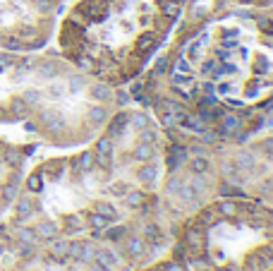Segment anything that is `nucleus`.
I'll list each match as a JSON object with an SVG mask.
<instances>
[{
    "label": "nucleus",
    "mask_w": 273,
    "mask_h": 271,
    "mask_svg": "<svg viewBox=\"0 0 273 271\" xmlns=\"http://www.w3.org/2000/svg\"><path fill=\"white\" fill-rule=\"evenodd\" d=\"M242 127V118L237 113H230V110H223L218 115V127H216V137H230L235 132H240Z\"/></svg>",
    "instance_id": "f257e3e1"
},
{
    "label": "nucleus",
    "mask_w": 273,
    "mask_h": 271,
    "mask_svg": "<svg viewBox=\"0 0 273 271\" xmlns=\"http://www.w3.org/2000/svg\"><path fill=\"white\" fill-rule=\"evenodd\" d=\"M130 125V113H125V110H120V113H115L113 118L108 120V127H106V135L110 139H117V137L125 132V127Z\"/></svg>",
    "instance_id": "f03ea898"
},
{
    "label": "nucleus",
    "mask_w": 273,
    "mask_h": 271,
    "mask_svg": "<svg viewBox=\"0 0 273 271\" xmlns=\"http://www.w3.org/2000/svg\"><path fill=\"white\" fill-rule=\"evenodd\" d=\"M106 245V243H103ZM94 262L96 264H101V267H108V269H113V267H117L120 264V254L113 250V247H96V254H94Z\"/></svg>",
    "instance_id": "7ed1b4c3"
},
{
    "label": "nucleus",
    "mask_w": 273,
    "mask_h": 271,
    "mask_svg": "<svg viewBox=\"0 0 273 271\" xmlns=\"http://www.w3.org/2000/svg\"><path fill=\"white\" fill-rule=\"evenodd\" d=\"M122 247H125V252H127L130 259H139V257L146 252V240H144L141 235H127V238L122 240Z\"/></svg>",
    "instance_id": "20e7f679"
},
{
    "label": "nucleus",
    "mask_w": 273,
    "mask_h": 271,
    "mask_svg": "<svg viewBox=\"0 0 273 271\" xmlns=\"http://www.w3.org/2000/svg\"><path fill=\"white\" fill-rule=\"evenodd\" d=\"M136 180L141 183V185H154L156 180H158V166L156 163H141L139 168H136Z\"/></svg>",
    "instance_id": "39448f33"
},
{
    "label": "nucleus",
    "mask_w": 273,
    "mask_h": 271,
    "mask_svg": "<svg viewBox=\"0 0 273 271\" xmlns=\"http://www.w3.org/2000/svg\"><path fill=\"white\" fill-rule=\"evenodd\" d=\"M89 96H91L96 104H106V101L113 99V86L106 84V82H96V84L89 86Z\"/></svg>",
    "instance_id": "423d86ee"
},
{
    "label": "nucleus",
    "mask_w": 273,
    "mask_h": 271,
    "mask_svg": "<svg viewBox=\"0 0 273 271\" xmlns=\"http://www.w3.org/2000/svg\"><path fill=\"white\" fill-rule=\"evenodd\" d=\"M156 110H158V113H170V115H175L177 120L185 118V113H187L185 106H180V104L173 101V99H158V101H156Z\"/></svg>",
    "instance_id": "0eeeda50"
},
{
    "label": "nucleus",
    "mask_w": 273,
    "mask_h": 271,
    "mask_svg": "<svg viewBox=\"0 0 273 271\" xmlns=\"http://www.w3.org/2000/svg\"><path fill=\"white\" fill-rule=\"evenodd\" d=\"M108 110H106V104H96V106H91V108H86V120L91 123V125H103V123H108Z\"/></svg>",
    "instance_id": "6e6552de"
},
{
    "label": "nucleus",
    "mask_w": 273,
    "mask_h": 271,
    "mask_svg": "<svg viewBox=\"0 0 273 271\" xmlns=\"http://www.w3.org/2000/svg\"><path fill=\"white\" fill-rule=\"evenodd\" d=\"M156 156V149H154V144H146V142H139L135 149H132V159L139 163H146L151 161Z\"/></svg>",
    "instance_id": "1a4fd4ad"
},
{
    "label": "nucleus",
    "mask_w": 273,
    "mask_h": 271,
    "mask_svg": "<svg viewBox=\"0 0 273 271\" xmlns=\"http://www.w3.org/2000/svg\"><path fill=\"white\" fill-rule=\"evenodd\" d=\"M122 202H125L127 209L136 211V209H141V207L146 204V192L144 190H130L125 197H122Z\"/></svg>",
    "instance_id": "9d476101"
},
{
    "label": "nucleus",
    "mask_w": 273,
    "mask_h": 271,
    "mask_svg": "<svg viewBox=\"0 0 273 271\" xmlns=\"http://www.w3.org/2000/svg\"><path fill=\"white\" fill-rule=\"evenodd\" d=\"M233 163L237 166V170H240V173H252V170L256 168V159H254L249 151H240V154L233 159Z\"/></svg>",
    "instance_id": "9b49d317"
},
{
    "label": "nucleus",
    "mask_w": 273,
    "mask_h": 271,
    "mask_svg": "<svg viewBox=\"0 0 273 271\" xmlns=\"http://www.w3.org/2000/svg\"><path fill=\"white\" fill-rule=\"evenodd\" d=\"M94 211L96 214H101V216L106 218L108 223H115V221H120V211L110 204V202H96V207H94Z\"/></svg>",
    "instance_id": "f8f14e48"
},
{
    "label": "nucleus",
    "mask_w": 273,
    "mask_h": 271,
    "mask_svg": "<svg viewBox=\"0 0 273 271\" xmlns=\"http://www.w3.org/2000/svg\"><path fill=\"white\" fill-rule=\"evenodd\" d=\"M214 211L218 214V216H223V218H233V216H237V204L233 202V199H220L218 204L214 207Z\"/></svg>",
    "instance_id": "ddd939ff"
},
{
    "label": "nucleus",
    "mask_w": 273,
    "mask_h": 271,
    "mask_svg": "<svg viewBox=\"0 0 273 271\" xmlns=\"http://www.w3.org/2000/svg\"><path fill=\"white\" fill-rule=\"evenodd\" d=\"M130 230L125 228V226H108L101 235H103V243L108 240V243H120V240H125V235H127Z\"/></svg>",
    "instance_id": "4468645a"
},
{
    "label": "nucleus",
    "mask_w": 273,
    "mask_h": 271,
    "mask_svg": "<svg viewBox=\"0 0 273 271\" xmlns=\"http://www.w3.org/2000/svg\"><path fill=\"white\" fill-rule=\"evenodd\" d=\"M192 188V192L196 194V199L201 197V194H206V190H209V180H206V175H196V173H192L190 183H187Z\"/></svg>",
    "instance_id": "2eb2a0df"
},
{
    "label": "nucleus",
    "mask_w": 273,
    "mask_h": 271,
    "mask_svg": "<svg viewBox=\"0 0 273 271\" xmlns=\"http://www.w3.org/2000/svg\"><path fill=\"white\" fill-rule=\"evenodd\" d=\"M158 7H161L165 20H177L180 17V2L177 0H161Z\"/></svg>",
    "instance_id": "dca6fc26"
},
{
    "label": "nucleus",
    "mask_w": 273,
    "mask_h": 271,
    "mask_svg": "<svg viewBox=\"0 0 273 271\" xmlns=\"http://www.w3.org/2000/svg\"><path fill=\"white\" fill-rule=\"evenodd\" d=\"M187 166H190L192 173H196V175H206V173L211 170V163H209L206 156H192Z\"/></svg>",
    "instance_id": "f3484780"
},
{
    "label": "nucleus",
    "mask_w": 273,
    "mask_h": 271,
    "mask_svg": "<svg viewBox=\"0 0 273 271\" xmlns=\"http://www.w3.org/2000/svg\"><path fill=\"white\" fill-rule=\"evenodd\" d=\"M77 161H79V168H82L84 173H89V170H94L96 168V151H82L79 156H77Z\"/></svg>",
    "instance_id": "a211bd4d"
},
{
    "label": "nucleus",
    "mask_w": 273,
    "mask_h": 271,
    "mask_svg": "<svg viewBox=\"0 0 273 271\" xmlns=\"http://www.w3.org/2000/svg\"><path fill=\"white\" fill-rule=\"evenodd\" d=\"M86 226L91 228V230H106L110 223L106 218L101 216V214H96V211H91V214H86Z\"/></svg>",
    "instance_id": "6ab92c4d"
},
{
    "label": "nucleus",
    "mask_w": 273,
    "mask_h": 271,
    "mask_svg": "<svg viewBox=\"0 0 273 271\" xmlns=\"http://www.w3.org/2000/svg\"><path fill=\"white\" fill-rule=\"evenodd\" d=\"M65 89H67L70 94H79V91L86 89V77H82V75H72V77H67Z\"/></svg>",
    "instance_id": "aec40b11"
},
{
    "label": "nucleus",
    "mask_w": 273,
    "mask_h": 271,
    "mask_svg": "<svg viewBox=\"0 0 273 271\" xmlns=\"http://www.w3.org/2000/svg\"><path fill=\"white\" fill-rule=\"evenodd\" d=\"M156 46V34L154 31H146V34H141L139 39H136V51H151Z\"/></svg>",
    "instance_id": "412c9836"
},
{
    "label": "nucleus",
    "mask_w": 273,
    "mask_h": 271,
    "mask_svg": "<svg viewBox=\"0 0 273 271\" xmlns=\"http://www.w3.org/2000/svg\"><path fill=\"white\" fill-rule=\"evenodd\" d=\"M170 75H192V63L182 55V58H175L173 67H170Z\"/></svg>",
    "instance_id": "4be33fe9"
},
{
    "label": "nucleus",
    "mask_w": 273,
    "mask_h": 271,
    "mask_svg": "<svg viewBox=\"0 0 273 271\" xmlns=\"http://www.w3.org/2000/svg\"><path fill=\"white\" fill-rule=\"evenodd\" d=\"M39 235H41V238L53 240V238H58V235H60V228L55 226L53 221H43V223L39 226Z\"/></svg>",
    "instance_id": "5701e85b"
},
{
    "label": "nucleus",
    "mask_w": 273,
    "mask_h": 271,
    "mask_svg": "<svg viewBox=\"0 0 273 271\" xmlns=\"http://www.w3.org/2000/svg\"><path fill=\"white\" fill-rule=\"evenodd\" d=\"M43 123L48 125V130H62V115L55 110H46L43 113Z\"/></svg>",
    "instance_id": "b1692460"
},
{
    "label": "nucleus",
    "mask_w": 273,
    "mask_h": 271,
    "mask_svg": "<svg viewBox=\"0 0 273 271\" xmlns=\"http://www.w3.org/2000/svg\"><path fill=\"white\" fill-rule=\"evenodd\" d=\"M158 235H161V228L156 223H144L141 226V238L144 240H156Z\"/></svg>",
    "instance_id": "393cba45"
},
{
    "label": "nucleus",
    "mask_w": 273,
    "mask_h": 271,
    "mask_svg": "<svg viewBox=\"0 0 273 271\" xmlns=\"http://www.w3.org/2000/svg\"><path fill=\"white\" fill-rule=\"evenodd\" d=\"M108 192L113 194V197H125V194L130 192V183H125V180H115V183L108 188Z\"/></svg>",
    "instance_id": "a878e982"
},
{
    "label": "nucleus",
    "mask_w": 273,
    "mask_h": 271,
    "mask_svg": "<svg viewBox=\"0 0 273 271\" xmlns=\"http://www.w3.org/2000/svg\"><path fill=\"white\" fill-rule=\"evenodd\" d=\"M130 125L139 132V130H144V127L149 125V118H146L144 113H130Z\"/></svg>",
    "instance_id": "bb28decb"
},
{
    "label": "nucleus",
    "mask_w": 273,
    "mask_h": 271,
    "mask_svg": "<svg viewBox=\"0 0 273 271\" xmlns=\"http://www.w3.org/2000/svg\"><path fill=\"white\" fill-rule=\"evenodd\" d=\"M180 185H182V178L177 173H170V178L165 183V194H175V192L180 190Z\"/></svg>",
    "instance_id": "cd10ccee"
},
{
    "label": "nucleus",
    "mask_w": 273,
    "mask_h": 271,
    "mask_svg": "<svg viewBox=\"0 0 273 271\" xmlns=\"http://www.w3.org/2000/svg\"><path fill=\"white\" fill-rule=\"evenodd\" d=\"M94 254H96V247H94V243H82V254H79V262L91 264V262H94Z\"/></svg>",
    "instance_id": "c85d7f7f"
},
{
    "label": "nucleus",
    "mask_w": 273,
    "mask_h": 271,
    "mask_svg": "<svg viewBox=\"0 0 273 271\" xmlns=\"http://www.w3.org/2000/svg\"><path fill=\"white\" fill-rule=\"evenodd\" d=\"M96 154H113V139H110L108 135L98 137V142H96Z\"/></svg>",
    "instance_id": "c756f323"
},
{
    "label": "nucleus",
    "mask_w": 273,
    "mask_h": 271,
    "mask_svg": "<svg viewBox=\"0 0 273 271\" xmlns=\"http://www.w3.org/2000/svg\"><path fill=\"white\" fill-rule=\"evenodd\" d=\"M27 188H29V192H41L43 190V178L39 173H31L27 178Z\"/></svg>",
    "instance_id": "7c9ffc66"
},
{
    "label": "nucleus",
    "mask_w": 273,
    "mask_h": 271,
    "mask_svg": "<svg viewBox=\"0 0 273 271\" xmlns=\"http://www.w3.org/2000/svg\"><path fill=\"white\" fill-rule=\"evenodd\" d=\"M58 75V67H55L53 63H41L39 65V77H43V80H51Z\"/></svg>",
    "instance_id": "2f4dec72"
},
{
    "label": "nucleus",
    "mask_w": 273,
    "mask_h": 271,
    "mask_svg": "<svg viewBox=\"0 0 273 271\" xmlns=\"http://www.w3.org/2000/svg\"><path fill=\"white\" fill-rule=\"evenodd\" d=\"M67 247H70V243L58 240V243H53V247H51V254H53L55 259H62V257H67Z\"/></svg>",
    "instance_id": "473e14b6"
},
{
    "label": "nucleus",
    "mask_w": 273,
    "mask_h": 271,
    "mask_svg": "<svg viewBox=\"0 0 273 271\" xmlns=\"http://www.w3.org/2000/svg\"><path fill=\"white\" fill-rule=\"evenodd\" d=\"M175 194H177L182 202H196V194L192 192V188L187 185V183H182V185H180V190L175 192Z\"/></svg>",
    "instance_id": "72a5a7b5"
},
{
    "label": "nucleus",
    "mask_w": 273,
    "mask_h": 271,
    "mask_svg": "<svg viewBox=\"0 0 273 271\" xmlns=\"http://www.w3.org/2000/svg\"><path fill=\"white\" fill-rule=\"evenodd\" d=\"M256 27L261 29L264 34H271V36H273V20H271V17L259 15V17H256Z\"/></svg>",
    "instance_id": "f704fd0d"
},
{
    "label": "nucleus",
    "mask_w": 273,
    "mask_h": 271,
    "mask_svg": "<svg viewBox=\"0 0 273 271\" xmlns=\"http://www.w3.org/2000/svg\"><path fill=\"white\" fill-rule=\"evenodd\" d=\"M12 110L20 115V118H24L29 113V104L24 101V99H12Z\"/></svg>",
    "instance_id": "c9c22d12"
},
{
    "label": "nucleus",
    "mask_w": 273,
    "mask_h": 271,
    "mask_svg": "<svg viewBox=\"0 0 273 271\" xmlns=\"http://www.w3.org/2000/svg\"><path fill=\"white\" fill-rule=\"evenodd\" d=\"M65 223H70V230H82V214H67Z\"/></svg>",
    "instance_id": "e433bc0d"
},
{
    "label": "nucleus",
    "mask_w": 273,
    "mask_h": 271,
    "mask_svg": "<svg viewBox=\"0 0 273 271\" xmlns=\"http://www.w3.org/2000/svg\"><path fill=\"white\" fill-rule=\"evenodd\" d=\"M168 67H170V58H168V55H161V58L156 60L154 75H163V72H168Z\"/></svg>",
    "instance_id": "4c0bfd02"
},
{
    "label": "nucleus",
    "mask_w": 273,
    "mask_h": 271,
    "mask_svg": "<svg viewBox=\"0 0 273 271\" xmlns=\"http://www.w3.org/2000/svg\"><path fill=\"white\" fill-rule=\"evenodd\" d=\"M113 96H115V104L122 108V106H127L130 101H132V94L130 91H113Z\"/></svg>",
    "instance_id": "58836bf2"
},
{
    "label": "nucleus",
    "mask_w": 273,
    "mask_h": 271,
    "mask_svg": "<svg viewBox=\"0 0 273 271\" xmlns=\"http://www.w3.org/2000/svg\"><path fill=\"white\" fill-rule=\"evenodd\" d=\"M75 63L82 67V70H86V72H91V70H96V65H94V60L89 58V55H79V58H75Z\"/></svg>",
    "instance_id": "ea45409f"
},
{
    "label": "nucleus",
    "mask_w": 273,
    "mask_h": 271,
    "mask_svg": "<svg viewBox=\"0 0 273 271\" xmlns=\"http://www.w3.org/2000/svg\"><path fill=\"white\" fill-rule=\"evenodd\" d=\"M158 120H161V125L168 127V130H173V127L177 125V118H175V115H170V113H158Z\"/></svg>",
    "instance_id": "a19ab883"
},
{
    "label": "nucleus",
    "mask_w": 273,
    "mask_h": 271,
    "mask_svg": "<svg viewBox=\"0 0 273 271\" xmlns=\"http://www.w3.org/2000/svg\"><path fill=\"white\" fill-rule=\"evenodd\" d=\"M5 161L10 163V166H20L22 156H20V151H17V149H7V151H5Z\"/></svg>",
    "instance_id": "79ce46f5"
},
{
    "label": "nucleus",
    "mask_w": 273,
    "mask_h": 271,
    "mask_svg": "<svg viewBox=\"0 0 273 271\" xmlns=\"http://www.w3.org/2000/svg\"><path fill=\"white\" fill-rule=\"evenodd\" d=\"M24 101H27L29 106H36V104H41V94L36 89H29L27 94H24Z\"/></svg>",
    "instance_id": "37998d69"
},
{
    "label": "nucleus",
    "mask_w": 273,
    "mask_h": 271,
    "mask_svg": "<svg viewBox=\"0 0 273 271\" xmlns=\"http://www.w3.org/2000/svg\"><path fill=\"white\" fill-rule=\"evenodd\" d=\"M170 91H173L177 99H182V101H192V94H190V91H187V89H180L177 84H173V86H170Z\"/></svg>",
    "instance_id": "c03bdc74"
},
{
    "label": "nucleus",
    "mask_w": 273,
    "mask_h": 271,
    "mask_svg": "<svg viewBox=\"0 0 273 271\" xmlns=\"http://www.w3.org/2000/svg\"><path fill=\"white\" fill-rule=\"evenodd\" d=\"M259 149L266 154V156H273V137H266V139H261L259 142Z\"/></svg>",
    "instance_id": "a18cd8bd"
},
{
    "label": "nucleus",
    "mask_w": 273,
    "mask_h": 271,
    "mask_svg": "<svg viewBox=\"0 0 273 271\" xmlns=\"http://www.w3.org/2000/svg\"><path fill=\"white\" fill-rule=\"evenodd\" d=\"M233 91V82H218L216 84V94H220V96H228Z\"/></svg>",
    "instance_id": "49530a36"
},
{
    "label": "nucleus",
    "mask_w": 273,
    "mask_h": 271,
    "mask_svg": "<svg viewBox=\"0 0 273 271\" xmlns=\"http://www.w3.org/2000/svg\"><path fill=\"white\" fill-rule=\"evenodd\" d=\"M12 65H15V58L12 55H0V72H7Z\"/></svg>",
    "instance_id": "de8ad7c7"
},
{
    "label": "nucleus",
    "mask_w": 273,
    "mask_h": 271,
    "mask_svg": "<svg viewBox=\"0 0 273 271\" xmlns=\"http://www.w3.org/2000/svg\"><path fill=\"white\" fill-rule=\"evenodd\" d=\"M199 223H201L204 228H206V226H211V223H214V211H211V209H206L204 214H199ZM201 226H199V228H201Z\"/></svg>",
    "instance_id": "09e8293b"
},
{
    "label": "nucleus",
    "mask_w": 273,
    "mask_h": 271,
    "mask_svg": "<svg viewBox=\"0 0 273 271\" xmlns=\"http://www.w3.org/2000/svg\"><path fill=\"white\" fill-rule=\"evenodd\" d=\"M185 240H187V243H192V247H201V238H199V233H196V230H187Z\"/></svg>",
    "instance_id": "8fccbe9b"
},
{
    "label": "nucleus",
    "mask_w": 273,
    "mask_h": 271,
    "mask_svg": "<svg viewBox=\"0 0 273 271\" xmlns=\"http://www.w3.org/2000/svg\"><path fill=\"white\" fill-rule=\"evenodd\" d=\"M20 238H22L24 243H34V240H36V233H34L31 228H24V230L20 233Z\"/></svg>",
    "instance_id": "3c124183"
},
{
    "label": "nucleus",
    "mask_w": 273,
    "mask_h": 271,
    "mask_svg": "<svg viewBox=\"0 0 273 271\" xmlns=\"http://www.w3.org/2000/svg\"><path fill=\"white\" fill-rule=\"evenodd\" d=\"M62 91H67V89H65V86H58V84H53V86L48 89L51 99H60V96H62Z\"/></svg>",
    "instance_id": "603ef678"
},
{
    "label": "nucleus",
    "mask_w": 273,
    "mask_h": 271,
    "mask_svg": "<svg viewBox=\"0 0 273 271\" xmlns=\"http://www.w3.org/2000/svg\"><path fill=\"white\" fill-rule=\"evenodd\" d=\"M163 271H185V267H182L180 262H165Z\"/></svg>",
    "instance_id": "864d4df0"
},
{
    "label": "nucleus",
    "mask_w": 273,
    "mask_h": 271,
    "mask_svg": "<svg viewBox=\"0 0 273 271\" xmlns=\"http://www.w3.org/2000/svg\"><path fill=\"white\" fill-rule=\"evenodd\" d=\"M214 67H216V60H206V63L201 65V75H211Z\"/></svg>",
    "instance_id": "5fc2aeb1"
},
{
    "label": "nucleus",
    "mask_w": 273,
    "mask_h": 271,
    "mask_svg": "<svg viewBox=\"0 0 273 271\" xmlns=\"http://www.w3.org/2000/svg\"><path fill=\"white\" fill-rule=\"evenodd\" d=\"M190 151L194 154V156H204L206 146H204V144H192V146H190Z\"/></svg>",
    "instance_id": "6e6d98bb"
},
{
    "label": "nucleus",
    "mask_w": 273,
    "mask_h": 271,
    "mask_svg": "<svg viewBox=\"0 0 273 271\" xmlns=\"http://www.w3.org/2000/svg\"><path fill=\"white\" fill-rule=\"evenodd\" d=\"M201 89H204V94H216V84L214 82H201Z\"/></svg>",
    "instance_id": "4d7b16f0"
},
{
    "label": "nucleus",
    "mask_w": 273,
    "mask_h": 271,
    "mask_svg": "<svg viewBox=\"0 0 273 271\" xmlns=\"http://www.w3.org/2000/svg\"><path fill=\"white\" fill-rule=\"evenodd\" d=\"M20 46H22L20 39H5V48H12V51H15V48H20Z\"/></svg>",
    "instance_id": "13d9d810"
},
{
    "label": "nucleus",
    "mask_w": 273,
    "mask_h": 271,
    "mask_svg": "<svg viewBox=\"0 0 273 271\" xmlns=\"http://www.w3.org/2000/svg\"><path fill=\"white\" fill-rule=\"evenodd\" d=\"M86 271H110V269H108V267H101V264H96V262H91Z\"/></svg>",
    "instance_id": "bf43d9fd"
},
{
    "label": "nucleus",
    "mask_w": 273,
    "mask_h": 271,
    "mask_svg": "<svg viewBox=\"0 0 273 271\" xmlns=\"http://www.w3.org/2000/svg\"><path fill=\"white\" fill-rule=\"evenodd\" d=\"M223 46H225V48H233V46H237V41H235V39H225Z\"/></svg>",
    "instance_id": "052dcab7"
},
{
    "label": "nucleus",
    "mask_w": 273,
    "mask_h": 271,
    "mask_svg": "<svg viewBox=\"0 0 273 271\" xmlns=\"http://www.w3.org/2000/svg\"><path fill=\"white\" fill-rule=\"evenodd\" d=\"M46 2H55V0H46Z\"/></svg>",
    "instance_id": "680f3d73"
},
{
    "label": "nucleus",
    "mask_w": 273,
    "mask_h": 271,
    "mask_svg": "<svg viewBox=\"0 0 273 271\" xmlns=\"http://www.w3.org/2000/svg\"><path fill=\"white\" fill-rule=\"evenodd\" d=\"M242 2H245V0H242Z\"/></svg>",
    "instance_id": "e2e57ef3"
},
{
    "label": "nucleus",
    "mask_w": 273,
    "mask_h": 271,
    "mask_svg": "<svg viewBox=\"0 0 273 271\" xmlns=\"http://www.w3.org/2000/svg\"><path fill=\"white\" fill-rule=\"evenodd\" d=\"M177 2H180V0H177Z\"/></svg>",
    "instance_id": "0e129e2a"
}]
</instances>
